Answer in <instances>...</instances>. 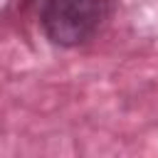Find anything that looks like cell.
Here are the masks:
<instances>
[{
  "mask_svg": "<svg viewBox=\"0 0 158 158\" xmlns=\"http://www.w3.org/2000/svg\"><path fill=\"white\" fill-rule=\"evenodd\" d=\"M111 12L109 0H44L40 22L44 35L59 47L89 42Z\"/></svg>",
  "mask_w": 158,
  "mask_h": 158,
  "instance_id": "cell-1",
  "label": "cell"
}]
</instances>
